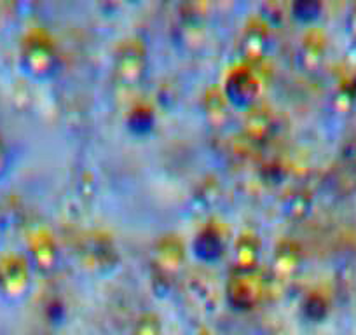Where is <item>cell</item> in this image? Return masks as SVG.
Segmentation results:
<instances>
[{
	"label": "cell",
	"instance_id": "14",
	"mask_svg": "<svg viewBox=\"0 0 356 335\" xmlns=\"http://www.w3.org/2000/svg\"><path fill=\"white\" fill-rule=\"evenodd\" d=\"M262 243L259 234L252 229H243L234 241V268L257 269L260 264Z\"/></svg>",
	"mask_w": 356,
	"mask_h": 335
},
{
	"label": "cell",
	"instance_id": "20",
	"mask_svg": "<svg viewBox=\"0 0 356 335\" xmlns=\"http://www.w3.org/2000/svg\"><path fill=\"white\" fill-rule=\"evenodd\" d=\"M290 9H292V16L296 19L311 22L320 13V4H316V2H296Z\"/></svg>",
	"mask_w": 356,
	"mask_h": 335
},
{
	"label": "cell",
	"instance_id": "2",
	"mask_svg": "<svg viewBox=\"0 0 356 335\" xmlns=\"http://www.w3.org/2000/svg\"><path fill=\"white\" fill-rule=\"evenodd\" d=\"M269 278L257 269L234 268L225 281V299L232 309L250 311L262 302L267 293Z\"/></svg>",
	"mask_w": 356,
	"mask_h": 335
},
{
	"label": "cell",
	"instance_id": "19",
	"mask_svg": "<svg viewBox=\"0 0 356 335\" xmlns=\"http://www.w3.org/2000/svg\"><path fill=\"white\" fill-rule=\"evenodd\" d=\"M311 199L306 193H296L293 194L292 201H289L286 204V211L292 218H302L306 217V213L309 211Z\"/></svg>",
	"mask_w": 356,
	"mask_h": 335
},
{
	"label": "cell",
	"instance_id": "16",
	"mask_svg": "<svg viewBox=\"0 0 356 335\" xmlns=\"http://www.w3.org/2000/svg\"><path fill=\"white\" fill-rule=\"evenodd\" d=\"M133 335H163V321L154 311H143L133 325Z\"/></svg>",
	"mask_w": 356,
	"mask_h": 335
},
{
	"label": "cell",
	"instance_id": "13",
	"mask_svg": "<svg viewBox=\"0 0 356 335\" xmlns=\"http://www.w3.org/2000/svg\"><path fill=\"white\" fill-rule=\"evenodd\" d=\"M30 257L40 272H51L60 261V248L49 231H37L30 239Z\"/></svg>",
	"mask_w": 356,
	"mask_h": 335
},
{
	"label": "cell",
	"instance_id": "4",
	"mask_svg": "<svg viewBox=\"0 0 356 335\" xmlns=\"http://www.w3.org/2000/svg\"><path fill=\"white\" fill-rule=\"evenodd\" d=\"M187 262V246L182 236L177 232H166L157 238L154 245L152 264L154 271L161 279H173L182 271Z\"/></svg>",
	"mask_w": 356,
	"mask_h": 335
},
{
	"label": "cell",
	"instance_id": "17",
	"mask_svg": "<svg viewBox=\"0 0 356 335\" xmlns=\"http://www.w3.org/2000/svg\"><path fill=\"white\" fill-rule=\"evenodd\" d=\"M154 114L149 107H136L135 111L129 114L128 117V126L131 131L143 135V133H149L154 126Z\"/></svg>",
	"mask_w": 356,
	"mask_h": 335
},
{
	"label": "cell",
	"instance_id": "15",
	"mask_svg": "<svg viewBox=\"0 0 356 335\" xmlns=\"http://www.w3.org/2000/svg\"><path fill=\"white\" fill-rule=\"evenodd\" d=\"M201 107H203L204 119L213 128H224L227 124L229 117H231V104L227 101L220 88H210L203 95Z\"/></svg>",
	"mask_w": 356,
	"mask_h": 335
},
{
	"label": "cell",
	"instance_id": "8",
	"mask_svg": "<svg viewBox=\"0 0 356 335\" xmlns=\"http://www.w3.org/2000/svg\"><path fill=\"white\" fill-rule=\"evenodd\" d=\"M302 248L296 239L285 238L275 246L269 268V283H289L302 268Z\"/></svg>",
	"mask_w": 356,
	"mask_h": 335
},
{
	"label": "cell",
	"instance_id": "21",
	"mask_svg": "<svg viewBox=\"0 0 356 335\" xmlns=\"http://www.w3.org/2000/svg\"><path fill=\"white\" fill-rule=\"evenodd\" d=\"M348 26H349V32H351L353 39H356V4L353 6L351 13H349V18H348Z\"/></svg>",
	"mask_w": 356,
	"mask_h": 335
},
{
	"label": "cell",
	"instance_id": "6",
	"mask_svg": "<svg viewBox=\"0 0 356 335\" xmlns=\"http://www.w3.org/2000/svg\"><path fill=\"white\" fill-rule=\"evenodd\" d=\"M222 91L231 107L243 108V111L252 107L253 104H257L260 93V79L255 68L243 63L232 68L225 77Z\"/></svg>",
	"mask_w": 356,
	"mask_h": 335
},
{
	"label": "cell",
	"instance_id": "11",
	"mask_svg": "<svg viewBox=\"0 0 356 335\" xmlns=\"http://www.w3.org/2000/svg\"><path fill=\"white\" fill-rule=\"evenodd\" d=\"M30 286V264L19 255L0 262V290L8 295H23Z\"/></svg>",
	"mask_w": 356,
	"mask_h": 335
},
{
	"label": "cell",
	"instance_id": "3",
	"mask_svg": "<svg viewBox=\"0 0 356 335\" xmlns=\"http://www.w3.org/2000/svg\"><path fill=\"white\" fill-rule=\"evenodd\" d=\"M22 63L26 74L35 79H47L58 68V51L46 33H30L23 42Z\"/></svg>",
	"mask_w": 356,
	"mask_h": 335
},
{
	"label": "cell",
	"instance_id": "10",
	"mask_svg": "<svg viewBox=\"0 0 356 335\" xmlns=\"http://www.w3.org/2000/svg\"><path fill=\"white\" fill-rule=\"evenodd\" d=\"M327 54V35L320 26H309L302 33L297 49V63L306 74H314L321 68Z\"/></svg>",
	"mask_w": 356,
	"mask_h": 335
},
{
	"label": "cell",
	"instance_id": "5",
	"mask_svg": "<svg viewBox=\"0 0 356 335\" xmlns=\"http://www.w3.org/2000/svg\"><path fill=\"white\" fill-rule=\"evenodd\" d=\"M271 49V25L264 16H253L245 25L239 40V56L243 65L255 68L266 61Z\"/></svg>",
	"mask_w": 356,
	"mask_h": 335
},
{
	"label": "cell",
	"instance_id": "12",
	"mask_svg": "<svg viewBox=\"0 0 356 335\" xmlns=\"http://www.w3.org/2000/svg\"><path fill=\"white\" fill-rule=\"evenodd\" d=\"M193 254L197 261L204 264H213L220 261L225 254L224 232L213 224H208L201 229L193 241Z\"/></svg>",
	"mask_w": 356,
	"mask_h": 335
},
{
	"label": "cell",
	"instance_id": "18",
	"mask_svg": "<svg viewBox=\"0 0 356 335\" xmlns=\"http://www.w3.org/2000/svg\"><path fill=\"white\" fill-rule=\"evenodd\" d=\"M302 313L304 316L311 321L321 320V318L325 316V313H327V302H325V299L321 295L313 293V295L307 297L306 302L302 304Z\"/></svg>",
	"mask_w": 356,
	"mask_h": 335
},
{
	"label": "cell",
	"instance_id": "23",
	"mask_svg": "<svg viewBox=\"0 0 356 335\" xmlns=\"http://www.w3.org/2000/svg\"><path fill=\"white\" fill-rule=\"evenodd\" d=\"M348 159H349V163H351V166L356 170V140H355V142H353L351 149H349Z\"/></svg>",
	"mask_w": 356,
	"mask_h": 335
},
{
	"label": "cell",
	"instance_id": "22",
	"mask_svg": "<svg viewBox=\"0 0 356 335\" xmlns=\"http://www.w3.org/2000/svg\"><path fill=\"white\" fill-rule=\"evenodd\" d=\"M6 164H8V150H6V145L0 140V173L6 170Z\"/></svg>",
	"mask_w": 356,
	"mask_h": 335
},
{
	"label": "cell",
	"instance_id": "7",
	"mask_svg": "<svg viewBox=\"0 0 356 335\" xmlns=\"http://www.w3.org/2000/svg\"><path fill=\"white\" fill-rule=\"evenodd\" d=\"M79 261L91 271H108L119 262V252L105 232H88L79 241Z\"/></svg>",
	"mask_w": 356,
	"mask_h": 335
},
{
	"label": "cell",
	"instance_id": "9",
	"mask_svg": "<svg viewBox=\"0 0 356 335\" xmlns=\"http://www.w3.org/2000/svg\"><path fill=\"white\" fill-rule=\"evenodd\" d=\"M276 121L275 114L267 105L264 104H253L252 107L245 111V117L241 122V131L245 140H248L250 143H257V145H262L267 140L271 138L273 133H275Z\"/></svg>",
	"mask_w": 356,
	"mask_h": 335
},
{
	"label": "cell",
	"instance_id": "1",
	"mask_svg": "<svg viewBox=\"0 0 356 335\" xmlns=\"http://www.w3.org/2000/svg\"><path fill=\"white\" fill-rule=\"evenodd\" d=\"M149 72V49L140 35L119 40L112 63V86L119 100L129 98L142 88Z\"/></svg>",
	"mask_w": 356,
	"mask_h": 335
}]
</instances>
